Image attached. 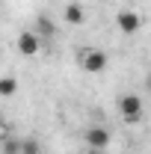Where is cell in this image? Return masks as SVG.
<instances>
[{
    "mask_svg": "<svg viewBox=\"0 0 151 154\" xmlns=\"http://www.w3.org/2000/svg\"><path fill=\"white\" fill-rule=\"evenodd\" d=\"M80 68L86 71V74H101V71H107V65H110V57L101 51V48H83L80 51Z\"/></svg>",
    "mask_w": 151,
    "mask_h": 154,
    "instance_id": "cell-1",
    "label": "cell"
},
{
    "mask_svg": "<svg viewBox=\"0 0 151 154\" xmlns=\"http://www.w3.org/2000/svg\"><path fill=\"white\" fill-rule=\"evenodd\" d=\"M15 48H18L21 57H39L42 54V36H39L36 30H21L18 38H15Z\"/></svg>",
    "mask_w": 151,
    "mask_h": 154,
    "instance_id": "cell-2",
    "label": "cell"
},
{
    "mask_svg": "<svg viewBox=\"0 0 151 154\" xmlns=\"http://www.w3.org/2000/svg\"><path fill=\"white\" fill-rule=\"evenodd\" d=\"M83 142H86V148H107L110 142H113V134H110V128H104V125H89L86 131H83Z\"/></svg>",
    "mask_w": 151,
    "mask_h": 154,
    "instance_id": "cell-3",
    "label": "cell"
},
{
    "mask_svg": "<svg viewBox=\"0 0 151 154\" xmlns=\"http://www.w3.org/2000/svg\"><path fill=\"white\" fill-rule=\"evenodd\" d=\"M119 113L128 125H139L142 122V101L136 95H122L119 98Z\"/></svg>",
    "mask_w": 151,
    "mask_h": 154,
    "instance_id": "cell-4",
    "label": "cell"
},
{
    "mask_svg": "<svg viewBox=\"0 0 151 154\" xmlns=\"http://www.w3.org/2000/svg\"><path fill=\"white\" fill-rule=\"evenodd\" d=\"M116 27H119V33H125V36H136V33L142 30V15H139L136 9H122V12L116 15Z\"/></svg>",
    "mask_w": 151,
    "mask_h": 154,
    "instance_id": "cell-5",
    "label": "cell"
},
{
    "mask_svg": "<svg viewBox=\"0 0 151 154\" xmlns=\"http://www.w3.org/2000/svg\"><path fill=\"white\" fill-rule=\"evenodd\" d=\"M62 18H65V24H71V27H80V24H86V9L80 3H68Z\"/></svg>",
    "mask_w": 151,
    "mask_h": 154,
    "instance_id": "cell-6",
    "label": "cell"
},
{
    "mask_svg": "<svg viewBox=\"0 0 151 154\" xmlns=\"http://www.w3.org/2000/svg\"><path fill=\"white\" fill-rule=\"evenodd\" d=\"M18 92V80L12 74H0V98H12Z\"/></svg>",
    "mask_w": 151,
    "mask_h": 154,
    "instance_id": "cell-7",
    "label": "cell"
},
{
    "mask_svg": "<svg viewBox=\"0 0 151 154\" xmlns=\"http://www.w3.org/2000/svg\"><path fill=\"white\" fill-rule=\"evenodd\" d=\"M36 33L45 38V36H54V33H57V27H54V21L48 18V15H39V21H36Z\"/></svg>",
    "mask_w": 151,
    "mask_h": 154,
    "instance_id": "cell-8",
    "label": "cell"
},
{
    "mask_svg": "<svg viewBox=\"0 0 151 154\" xmlns=\"http://www.w3.org/2000/svg\"><path fill=\"white\" fill-rule=\"evenodd\" d=\"M3 154H21V142L18 139H9V142L3 145Z\"/></svg>",
    "mask_w": 151,
    "mask_h": 154,
    "instance_id": "cell-9",
    "label": "cell"
},
{
    "mask_svg": "<svg viewBox=\"0 0 151 154\" xmlns=\"http://www.w3.org/2000/svg\"><path fill=\"white\" fill-rule=\"evenodd\" d=\"M21 154H39V145L33 139H27V142H21Z\"/></svg>",
    "mask_w": 151,
    "mask_h": 154,
    "instance_id": "cell-10",
    "label": "cell"
},
{
    "mask_svg": "<svg viewBox=\"0 0 151 154\" xmlns=\"http://www.w3.org/2000/svg\"><path fill=\"white\" fill-rule=\"evenodd\" d=\"M86 154H104V151H101V148H89Z\"/></svg>",
    "mask_w": 151,
    "mask_h": 154,
    "instance_id": "cell-11",
    "label": "cell"
},
{
    "mask_svg": "<svg viewBox=\"0 0 151 154\" xmlns=\"http://www.w3.org/2000/svg\"><path fill=\"white\" fill-rule=\"evenodd\" d=\"M145 86H148V92H151V74H148V77H145Z\"/></svg>",
    "mask_w": 151,
    "mask_h": 154,
    "instance_id": "cell-12",
    "label": "cell"
},
{
    "mask_svg": "<svg viewBox=\"0 0 151 154\" xmlns=\"http://www.w3.org/2000/svg\"><path fill=\"white\" fill-rule=\"evenodd\" d=\"M0 125H3V119H0Z\"/></svg>",
    "mask_w": 151,
    "mask_h": 154,
    "instance_id": "cell-13",
    "label": "cell"
}]
</instances>
